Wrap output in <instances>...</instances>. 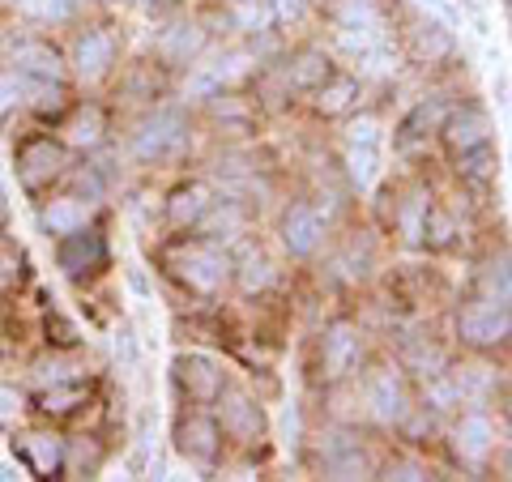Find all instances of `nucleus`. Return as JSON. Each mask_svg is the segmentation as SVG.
<instances>
[{
  "label": "nucleus",
  "instance_id": "f257e3e1",
  "mask_svg": "<svg viewBox=\"0 0 512 482\" xmlns=\"http://www.w3.org/2000/svg\"><path fill=\"white\" fill-rule=\"evenodd\" d=\"M167 269L188 286V291L218 295L222 286H227L235 261L214 244V239H184V244L167 248Z\"/></svg>",
  "mask_w": 512,
  "mask_h": 482
},
{
  "label": "nucleus",
  "instance_id": "f03ea898",
  "mask_svg": "<svg viewBox=\"0 0 512 482\" xmlns=\"http://www.w3.org/2000/svg\"><path fill=\"white\" fill-rule=\"evenodd\" d=\"M188 146V120L180 111H154L137 124L133 133V158L137 163H167Z\"/></svg>",
  "mask_w": 512,
  "mask_h": 482
},
{
  "label": "nucleus",
  "instance_id": "7ed1b4c3",
  "mask_svg": "<svg viewBox=\"0 0 512 482\" xmlns=\"http://www.w3.org/2000/svg\"><path fill=\"white\" fill-rule=\"evenodd\" d=\"M457 333L461 342L474 346V350H495L512 337V308L504 303H487V299H466L457 312Z\"/></svg>",
  "mask_w": 512,
  "mask_h": 482
},
{
  "label": "nucleus",
  "instance_id": "20e7f679",
  "mask_svg": "<svg viewBox=\"0 0 512 482\" xmlns=\"http://www.w3.org/2000/svg\"><path fill=\"white\" fill-rule=\"evenodd\" d=\"M69 167V150L52 137H26L18 146V180L26 192H43Z\"/></svg>",
  "mask_w": 512,
  "mask_h": 482
},
{
  "label": "nucleus",
  "instance_id": "39448f33",
  "mask_svg": "<svg viewBox=\"0 0 512 482\" xmlns=\"http://www.w3.org/2000/svg\"><path fill=\"white\" fill-rule=\"evenodd\" d=\"M56 265L69 273V278H90V273L107 269V239H103V231L77 227V231H69V235H60Z\"/></svg>",
  "mask_w": 512,
  "mask_h": 482
},
{
  "label": "nucleus",
  "instance_id": "423d86ee",
  "mask_svg": "<svg viewBox=\"0 0 512 482\" xmlns=\"http://www.w3.org/2000/svg\"><path fill=\"white\" fill-rule=\"evenodd\" d=\"M218 427L227 431L231 440L252 444V440H261V431H265V414H261V406H256L252 397H244L239 389H222L218 393Z\"/></svg>",
  "mask_w": 512,
  "mask_h": 482
},
{
  "label": "nucleus",
  "instance_id": "0eeeda50",
  "mask_svg": "<svg viewBox=\"0 0 512 482\" xmlns=\"http://www.w3.org/2000/svg\"><path fill=\"white\" fill-rule=\"evenodd\" d=\"M440 137H444L448 154L461 158V154H470V150L491 141V120H487V111H478V107H461L453 116H444Z\"/></svg>",
  "mask_w": 512,
  "mask_h": 482
},
{
  "label": "nucleus",
  "instance_id": "6e6552de",
  "mask_svg": "<svg viewBox=\"0 0 512 482\" xmlns=\"http://www.w3.org/2000/svg\"><path fill=\"white\" fill-rule=\"evenodd\" d=\"M218 444H222V427L210 414H188V419L175 423V448H180V457H188V461L210 465L218 457Z\"/></svg>",
  "mask_w": 512,
  "mask_h": 482
},
{
  "label": "nucleus",
  "instance_id": "1a4fd4ad",
  "mask_svg": "<svg viewBox=\"0 0 512 482\" xmlns=\"http://www.w3.org/2000/svg\"><path fill=\"white\" fill-rule=\"evenodd\" d=\"M320 470L329 478H363L367 474L363 444L350 436V431H329V436L320 440Z\"/></svg>",
  "mask_w": 512,
  "mask_h": 482
},
{
  "label": "nucleus",
  "instance_id": "9d476101",
  "mask_svg": "<svg viewBox=\"0 0 512 482\" xmlns=\"http://www.w3.org/2000/svg\"><path fill=\"white\" fill-rule=\"evenodd\" d=\"M282 244L291 256H312L320 248V239H325V222H320V214L312 210V205L295 201L291 210L282 214Z\"/></svg>",
  "mask_w": 512,
  "mask_h": 482
},
{
  "label": "nucleus",
  "instance_id": "9b49d317",
  "mask_svg": "<svg viewBox=\"0 0 512 482\" xmlns=\"http://www.w3.org/2000/svg\"><path fill=\"white\" fill-rule=\"evenodd\" d=\"M13 69L30 77V82H64V56L43 39L13 43Z\"/></svg>",
  "mask_w": 512,
  "mask_h": 482
},
{
  "label": "nucleus",
  "instance_id": "f8f14e48",
  "mask_svg": "<svg viewBox=\"0 0 512 482\" xmlns=\"http://www.w3.org/2000/svg\"><path fill=\"white\" fill-rule=\"evenodd\" d=\"M13 457H18L35 478H56L64 470V444H60V436H47V431L13 440Z\"/></svg>",
  "mask_w": 512,
  "mask_h": 482
},
{
  "label": "nucleus",
  "instance_id": "ddd939ff",
  "mask_svg": "<svg viewBox=\"0 0 512 482\" xmlns=\"http://www.w3.org/2000/svg\"><path fill=\"white\" fill-rule=\"evenodd\" d=\"M111 64H116V39H111L107 30H86V35H77V43H73V69L82 73L86 82H99V77H107Z\"/></svg>",
  "mask_w": 512,
  "mask_h": 482
},
{
  "label": "nucleus",
  "instance_id": "4468645a",
  "mask_svg": "<svg viewBox=\"0 0 512 482\" xmlns=\"http://www.w3.org/2000/svg\"><path fill=\"white\" fill-rule=\"evenodd\" d=\"M175 384L188 393V401H218L222 393V372L210 363V359H201V355H184V359H175Z\"/></svg>",
  "mask_w": 512,
  "mask_h": 482
},
{
  "label": "nucleus",
  "instance_id": "2eb2a0df",
  "mask_svg": "<svg viewBox=\"0 0 512 482\" xmlns=\"http://www.w3.org/2000/svg\"><path fill=\"white\" fill-rule=\"evenodd\" d=\"M440 124H444V103H440V99H423L402 124H397L393 146L402 150V154H414L431 133H440Z\"/></svg>",
  "mask_w": 512,
  "mask_h": 482
},
{
  "label": "nucleus",
  "instance_id": "dca6fc26",
  "mask_svg": "<svg viewBox=\"0 0 512 482\" xmlns=\"http://www.w3.org/2000/svg\"><path fill=\"white\" fill-rule=\"evenodd\" d=\"M367 406L380 423H402L410 401H406V384L397 380V372H376L367 380Z\"/></svg>",
  "mask_w": 512,
  "mask_h": 482
},
{
  "label": "nucleus",
  "instance_id": "f3484780",
  "mask_svg": "<svg viewBox=\"0 0 512 482\" xmlns=\"http://www.w3.org/2000/svg\"><path fill=\"white\" fill-rule=\"evenodd\" d=\"M359 329L355 325H346V320H338V325H329L325 333V372L338 380V376H350L355 372V363H359Z\"/></svg>",
  "mask_w": 512,
  "mask_h": 482
},
{
  "label": "nucleus",
  "instance_id": "a211bd4d",
  "mask_svg": "<svg viewBox=\"0 0 512 482\" xmlns=\"http://www.w3.org/2000/svg\"><path fill=\"white\" fill-rule=\"evenodd\" d=\"M210 188L205 184H180L167 197V222L171 227H197V222H205V214H210Z\"/></svg>",
  "mask_w": 512,
  "mask_h": 482
},
{
  "label": "nucleus",
  "instance_id": "6ab92c4d",
  "mask_svg": "<svg viewBox=\"0 0 512 482\" xmlns=\"http://www.w3.org/2000/svg\"><path fill=\"white\" fill-rule=\"evenodd\" d=\"M491 440H495V431L487 423V414H466V419L453 427V448L461 453V461H470V465L487 461Z\"/></svg>",
  "mask_w": 512,
  "mask_h": 482
},
{
  "label": "nucleus",
  "instance_id": "aec40b11",
  "mask_svg": "<svg viewBox=\"0 0 512 482\" xmlns=\"http://www.w3.org/2000/svg\"><path fill=\"white\" fill-rule=\"evenodd\" d=\"M474 299L512 308V256H491V261L474 273Z\"/></svg>",
  "mask_w": 512,
  "mask_h": 482
},
{
  "label": "nucleus",
  "instance_id": "412c9836",
  "mask_svg": "<svg viewBox=\"0 0 512 482\" xmlns=\"http://www.w3.org/2000/svg\"><path fill=\"white\" fill-rule=\"evenodd\" d=\"M86 205L77 201V197H56V201H47L43 205V214H39V227L47 235H69L77 227H86Z\"/></svg>",
  "mask_w": 512,
  "mask_h": 482
},
{
  "label": "nucleus",
  "instance_id": "4be33fe9",
  "mask_svg": "<svg viewBox=\"0 0 512 482\" xmlns=\"http://www.w3.org/2000/svg\"><path fill=\"white\" fill-rule=\"evenodd\" d=\"M64 133H69V146L94 150L103 141V133H107V120H103L99 107H77L69 116V124H64Z\"/></svg>",
  "mask_w": 512,
  "mask_h": 482
},
{
  "label": "nucleus",
  "instance_id": "5701e85b",
  "mask_svg": "<svg viewBox=\"0 0 512 482\" xmlns=\"http://www.w3.org/2000/svg\"><path fill=\"white\" fill-rule=\"evenodd\" d=\"M201 43H205L201 30L192 22H180V26H171V30L158 35V52H163L167 60H175V64H184V60H192L201 52Z\"/></svg>",
  "mask_w": 512,
  "mask_h": 482
},
{
  "label": "nucleus",
  "instance_id": "b1692460",
  "mask_svg": "<svg viewBox=\"0 0 512 482\" xmlns=\"http://www.w3.org/2000/svg\"><path fill=\"white\" fill-rule=\"evenodd\" d=\"M359 94V82L355 77H338V73H329L325 82L316 86V111H325V116H338V111L350 107V99Z\"/></svg>",
  "mask_w": 512,
  "mask_h": 482
},
{
  "label": "nucleus",
  "instance_id": "393cba45",
  "mask_svg": "<svg viewBox=\"0 0 512 482\" xmlns=\"http://www.w3.org/2000/svg\"><path fill=\"white\" fill-rule=\"evenodd\" d=\"M77 406H86V389L77 380L69 384H52V389L39 393V410L47 414V419H60V414H73Z\"/></svg>",
  "mask_w": 512,
  "mask_h": 482
},
{
  "label": "nucleus",
  "instance_id": "a878e982",
  "mask_svg": "<svg viewBox=\"0 0 512 482\" xmlns=\"http://www.w3.org/2000/svg\"><path fill=\"white\" fill-rule=\"evenodd\" d=\"M269 286H274V265H269L261 252H244V261H239V291L261 295Z\"/></svg>",
  "mask_w": 512,
  "mask_h": 482
},
{
  "label": "nucleus",
  "instance_id": "bb28decb",
  "mask_svg": "<svg viewBox=\"0 0 512 482\" xmlns=\"http://www.w3.org/2000/svg\"><path fill=\"white\" fill-rule=\"evenodd\" d=\"M329 73H333V69H329V60H325V56H320V52H303V56L291 64V86H299V90H316Z\"/></svg>",
  "mask_w": 512,
  "mask_h": 482
},
{
  "label": "nucleus",
  "instance_id": "cd10ccee",
  "mask_svg": "<svg viewBox=\"0 0 512 482\" xmlns=\"http://www.w3.org/2000/svg\"><path fill=\"white\" fill-rule=\"evenodd\" d=\"M448 47H453V39H448V30L440 22H423L414 30V56L419 60H440Z\"/></svg>",
  "mask_w": 512,
  "mask_h": 482
},
{
  "label": "nucleus",
  "instance_id": "c85d7f7f",
  "mask_svg": "<svg viewBox=\"0 0 512 482\" xmlns=\"http://www.w3.org/2000/svg\"><path fill=\"white\" fill-rule=\"evenodd\" d=\"M457 171L466 175L470 184L495 180V150H491V141H487V146H478V150H470V154H461L457 158Z\"/></svg>",
  "mask_w": 512,
  "mask_h": 482
},
{
  "label": "nucleus",
  "instance_id": "c756f323",
  "mask_svg": "<svg viewBox=\"0 0 512 482\" xmlns=\"http://www.w3.org/2000/svg\"><path fill=\"white\" fill-rule=\"evenodd\" d=\"M26 282V256L18 244L0 239V291H13V286Z\"/></svg>",
  "mask_w": 512,
  "mask_h": 482
},
{
  "label": "nucleus",
  "instance_id": "7c9ffc66",
  "mask_svg": "<svg viewBox=\"0 0 512 482\" xmlns=\"http://www.w3.org/2000/svg\"><path fill=\"white\" fill-rule=\"evenodd\" d=\"M350 180L359 188L376 180V146H350Z\"/></svg>",
  "mask_w": 512,
  "mask_h": 482
},
{
  "label": "nucleus",
  "instance_id": "2f4dec72",
  "mask_svg": "<svg viewBox=\"0 0 512 482\" xmlns=\"http://www.w3.org/2000/svg\"><path fill=\"white\" fill-rule=\"evenodd\" d=\"M269 22H274V18H269V5H256V0H239V5H235V26L239 30H252V35H261Z\"/></svg>",
  "mask_w": 512,
  "mask_h": 482
},
{
  "label": "nucleus",
  "instance_id": "473e14b6",
  "mask_svg": "<svg viewBox=\"0 0 512 482\" xmlns=\"http://www.w3.org/2000/svg\"><path fill=\"white\" fill-rule=\"evenodd\" d=\"M26 77L13 69V73H0V116H5L9 107H22L26 103Z\"/></svg>",
  "mask_w": 512,
  "mask_h": 482
},
{
  "label": "nucleus",
  "instance_id": "72a5a7b5",
  "mask_svg": "<svg viewBox=\"0 0 512 482\" xmlns=\"http://www.w3.org/2000/svg\"><path fill=\"white\" fill-rule=\"evenodd\" d=\"M22 13L35 22H64L69 18V0H22Z\"/></svg>",
  "mask_w": 512,
  "mask_h": 482
},
{
  "label": "nucleus",
  "instance_id": "f704fd0d",
  "mask_svg": "<svg viewBox=\"0 0 512 482\" xmlns=\"http://www.w3.org/2000/svg\"><path fill=\"white\" fill-rule=\"evenodd\" d=\"M26 410V397L13 384H0V423H13Z\"/></svg>",
  "mask_w": 512,
  "mask_h": 482
},
{
  "label": "nucleus",
  "instance_id": "c9c22d12",
  "mask_svg": "<svg viewBox=\"0 0 512 482\" xmlns=\"http://www.w3.org/2000/svg\"><path fill=\"white\" fill-rule=\"evenodd\" d=\"M269 5V18L274 22H295L303 13V0H265Z\"/></svg>",
  "mask_w": 512,
  "mask_h": 482
},
{
  "label": "nucleus",
  "instance_id": "e433bc0d",
  "mask_svg": "<svg viewBox=\"0 0 512 482\" xmlns=\"http://www.w3.org/2000/svg\"><path fill=\"white\" fill-rule=\"evenodd\" d=\"M350 146H376V120H355L350 124Z\"/></svg>",
  "mask_w": 512,
  "mask_h": 482
},
{
  "label": "nucleus",
  "instance_id": "4c0bfd02",
  "mask_svg": "<svg viewBox=\"0 0 512 482\" xmlns=\"http://www.w3.org/2000/svg\"><path fill=\"white\" fill-rule=\"evenodd\" d=\"M47 329H56V333H60V337H52V342H56V346H73V342H77V329L69 325V320H60L56 312H52V316H47Z\"/></svg>",
  "mask_w": 512,
  "mask_h": 482
},
{
  "label": "nucleus",
  "instance_id": "58836bf2",
  "mask_svg": "<svg viewBox=\"0 0 512 482\" xmlns=\"http://www.w3.org/2000/svg\"><path fill=\"white\" fill-rule=\"evenodd\" d=\"M9 218V201H5V188H0V222Z\"/></svg>",
  "mask_w": 512,
  "mask_h": 482
},
{
  "label": "nucleus",
  "instance_id": "ea45409f",
  "mask_svg": "<svg viewBox=\"0 0 512 482\" xmlns=\"http://www.w3.org/2000/svg\"><path fill=\"white\" fill-rule=\"evenodd\" d=\"M508 419H512V397H508Z\"/></svg>",
  "mask_w": 512,
  "mask_h": 482
},
{
  "label": "nucleus",
  "instance_id": "a19ab883",
  "mask_svg": "<svg viewBox=\"0 0 512 482\" xmlns=\"http://www.w3.org/2000/svg\"><path fill=\"white\" fill-rule=\"evenodd\" d=\"M231 5H239V0H231Z\"/></svg>",
  "mask_w": 512,
  "mask_h": 482
}]
</instances>
